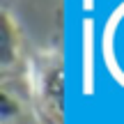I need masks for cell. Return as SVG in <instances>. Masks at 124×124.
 Segmentation results:
<instances>
[{
  "label": "cell",
  "instance_id": "cell-1",
  "mask_svg": "<svg viewBox=\"0 0 124 124\" xmlns=\"http://www.w3.org/2000/svg\"><path fill=\"white\" fill-rule=\"evenodd\" d=\"M18 53V35L14 32L12 18L5 14L2 16V64L9 67Z\"/></svg>",
  "mask_w": 124,
  "mask_h": 124
}]
</instances>
